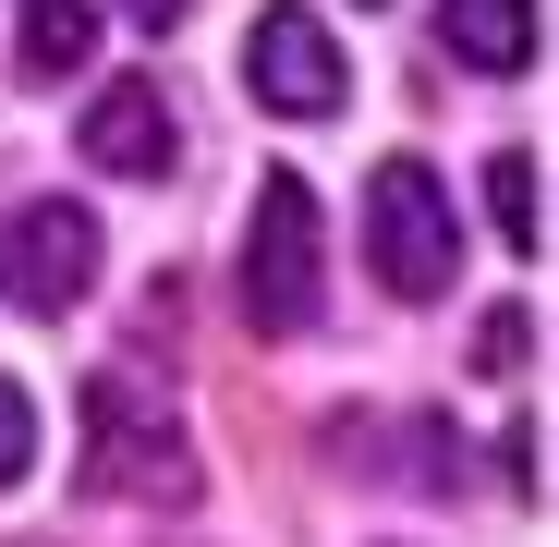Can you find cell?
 <instances>
[{"label": "cell", "mask_w": 559, "mask_h": 547, "mask_svg": "<svg viewBox=\"0 0 559 547\" xmlns=\"http://www.w3.org/2000/svg\"><path fill=\"white\" fill-rule=\"evenodd\" d=\"M85 487L98 499H158V511H182L195 499V450H182V414L170 402H146L134 378H85Z\"/></svg>", "instance_id": "obj_3"}, {"label": "cell", "mask_w": 559, "mask_h": 547, "mask_svg": "<svg viewBox=\"0 0 559 547\" xmlns=\"http://www.w3.org/2000/svg\"><path fill=\"white\" fill-rule=\"evenodd\" d=\"M365 13H378V0H365Z\"/></svg>", "instance_id": "obj_14"}, {"label": "cell", "mask_w": 559, "mask_h": 547, "mask_svg": "<svg viewBox=\"0 0 559 547\" xmlns=\"http://www.w3.org/2000/svg\"><path fill=\"white\" fill-rule=\"evenodd\" d=\"M523 341H535V305H499V317L475 329V365H487V378H511V365H523Z\"/></svg>", "instance_id": "obj_11"}, {"label": "cell", "mask_w": 559, "mask_h": 547, "mask_svg": "<svg viewBox=\"0 0 559 547\" xmlns=\"http://www.w3.org/2000/svg\"><path fill=\"white\" fill-rule=\"evenodd\" d=\"M438 37H450V61H475V73H523L547 49L535 0H438Z\"/></svg>", "instance_id": "obj_7"}, {"label": "cell", "mask_w": 559, "mask_h": 547, "mask_svg": "<svg viewBox=\"0 0 559 547\" xmlns=\"http://www.w3.org/2000/svg\"><path fill=\"white\" fill-rule=\"evenodd\" d=\"M25 463H37V402L0 378V487H25Z\"/></svg>", "instance_id": "obj_10"}, {"label": "cell", "mask_w": 559, "mask_h": 547, "mask_svg": "<svg viewBox=\"0 0 559 547\" xmlns=\"http://www.w3.org/2000/svg\"><path fill=\"white\" fill-rule=\"evenodd\" d=\"M317 281H329L317 195H305V170H267L255 182V219H243V317L267 341H305L317 329Z\"/></svg>", "instance_id": "obj_2"}, {"label": "cell", "mask_w": 559, "mask_h": 547, "mask_svg": "<svg viewBox=\"0 0 559 547\" xmlns=\"http://www.w3.org/2000/svg\"><path fill=\"white\" fill-rule=\"evenodd\" d=\"M365 267H378V293H402V305H438L462 281V219H450L426 158H378L365 170Z\"/></svg>", "instance_id": "obj_1"}, {"label": "cell", "mask_w": 559, "mask_h": 547, "mask_svg": "<svg viewBox=\"0 0 559 547\" xmlns=\"http://www.w3.org/2000/svg\"><path fill=\"white\" fill-rule=\"evenodd\" d=\"M487 219H499L511 255H547V170H535V146H499L487 158Z\"/></svg>", "instance_id": "obj_9"}, {"label": "cell", "mask_w": 559, "mask_h": 547, "mask_svg": "<svg viewBox=\"0 0 559 547\" xmlns=\"http://www.w3.org/2000/svg\"><path fill=\"white\" fill-rule=\"evenodd\" d=\"M243 85L280 122H329L353 98V61L329 49V25L305 13V0H280V13H255V37H243Z\"/></svg>", "instance_id": "obj_5"}, {"label": "cell", "mask_w": 559, "mask_h": 547, "mask_svg": "<svg viewBox=\"0 0 559 547\" xmlns=\"http://www.w3.org/2000/svg\"><path fill=\"white\" fill-rule=\"evenodd\" d=\"M0 293H13L25 317H73L85 293H98V207L25 195L13 231H0Z\"/></svg>", "instance_id": "obj_4"}, {"label": "cell", "mask_w": 559, "mask_h": 547, "mask_svg": "<svg viewBox=\"0 0 559 547\" xmlns=\"http://www.w3.org/2000/svg\"><path fill=\"white\" fill-rule=\"evenodd\" d=\"M122 13H134V25H146V37H170V25H182V13H195V0H122Z\"/></svg>", "instance_id": "obj_13"}, {"label": "cell", "mask_w": 559, "mask_h": 547, "mask_svg": "<svg viewBox=\"0 0 559 547\" xmlns=\"http://www.w3.org/2000/svg\"><path fill=\"white\" fill-rule=\"evenodd\" d=\"M73 158H98L110 182H158V170L182 158V122H170V98H158L146 73H122V85H98V98H85Z\"/></svg>", "instance_id": "obj_6"}, {"label": "cell", "mask_w": 559, "mask_h": 547, "mask_svg": "<svg viewBox=\"0 0 559 547\" xmlns=\"http://www.w3.org/2000/svg\"><path fill=\"white\" fill-rule=\"evenodd\" d=\"M499 450H511V487H523V499H547V426H535V414H523V426H511V438H499Z\"/></svg>", "instance_id": "obj_12"}, {"label": "cell", "mask_w": 559, "mask_h": 547, "mask_svg": "<svg viewBox=\"0 0 559 547\" xmlns=\"http://www.w3.org/2000/svg\"><path fill=\"white\" fill-rule=\"evenodd\" d=\"M85 49H98V13H85V0H25V37H13L25 85H73Z\"/></svg>", "instance_id": "obj_8"}]
</instances>
